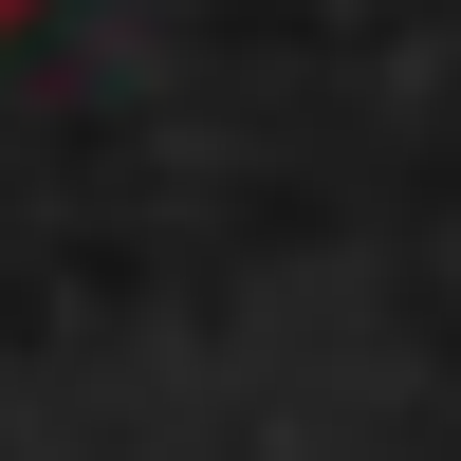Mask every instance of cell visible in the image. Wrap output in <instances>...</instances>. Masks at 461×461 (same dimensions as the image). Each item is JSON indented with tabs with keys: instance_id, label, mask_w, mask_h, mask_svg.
Returning a JSON list of instances; mask_svg holds the SVG:
<instances>
[{
	"instance_id": "6da1fadb",
	"label": "cell",
	"mask_w": 461,
	"mask_h": 461,
	"mask_svg": "<svg viewBox=\"0 0 461 461\" xmlns=\"http://www.w3.org/2000/svg\"><path fill=\"white\" fill-rule=\"evenodd\" d=\"M0 37H19V0H0Z\"/></svg>"
}]
</instances>
